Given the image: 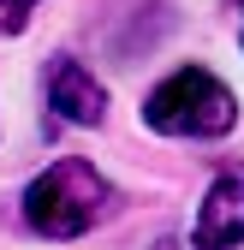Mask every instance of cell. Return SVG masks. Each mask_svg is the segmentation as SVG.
<instances>
[{"instance_id": "cell-3", "label": "cell", "mask_w": 244, "mask_h": 250, "mask_svg": "<svg viewBox=\"0 0 244 250\" xmlns=\"http://www.w3.org/2000/svg\"><path fill=\"white\" fill-rule=\"evenodd\" d=\"M42 89H48V107H54L60 125H102V119H107V89H102L96 72H89L83 60H72V54H54V60H48Z\"/></svg>"}, {"instance_id": "cell-4", "label": "cell", "mask_w": 244, "mask_h": 250, "mask_svg": "<svg viewBox=\"0 0 244 250\" xmlns=\"http://www.w3.org/2000/svg\"><path fill=\"white\" fill-rule=\"evenodd\" d=\"M197 250H232L244 244V167H221L208 197L197 208V227H191Z\"/></svg>"}, {"instance_id": "cell-2", "label": "cell", "mask_w": 244, "mask_h": 250, "mask_svg": "<svg viewBox=\"0 0 244 250\" xmlns=\"http://www.w3.org/2000/svg\"><path fill=\"white\" fill-rule=\"evenodd\" d=\"M143 125L161 137H226L238 125V96L203 66H179L143 102Z\"/></svg>"}, {"instance_id": "cell-5", "label": "cell", "mask_w": 244, "mask_h": 250, "mask_svg": "<svg viewBox=\"0 0 244 250\" xmlns=\"http://www.w3.org/2000/svg\"><path fill=\"white\" fill-rule=\"evenodd\" d=\"M36 6H42V0H0V30H6V36H18Z\"/></svg>"}, {"instance_id": "cell-7", "label": "cell", "mask_w": 244, "mask_h": 250, "mask_svg": "<svg viewBox=\"0 0 244 250\" xmlns=\"http://www.w3.org/2000/svg\"><path fill=\"white\" fill-rule=\"evenodd\" d=\"M238 42H244V30H238Z\"/></svg>"}, {"instance_id": "cell-1", "label": "cell", "mask_w": 244, "mask_h": 250, "mask_svg": "<svg viewBox=\"0 0 244 250\" xmlns=\"http://www.w3.org/2000/svg\"><path fill=\"white\" fill-rule=\"evenodd\" d=\"M113 185L78 161V155H66V161H54L48 173H36L24 185V227L42 232V238H83L96 221H107L113 214Z\"/></svg>"}, {"instance_id": "cell-8", "label": "cell", "mask_w": 244, "mask_h": 250, "mask_svg": "<svg viewBox=\"0 0 244 250\" xmlns=\"http://www.w3.org/2000/svg\"><path fill=\"white\" fill-rule=\"evenodd\" d=\"M238 6H244V0H238Z\"/></svg>"}, {"instance_id": "cell-6", "label": "cell", "mask_w": 244, "mask_h": 250, "mask_svg": "<svg viewBox=\"0 0 244 250\" xmlns=\"http://www.w3.org/2000/svg\"><path fill=\"white\" fill-rule=\"evenodd\" d=\"M155 250H179V244H173V238H161V244H155Z\"/></svg>"}]
</instances>
